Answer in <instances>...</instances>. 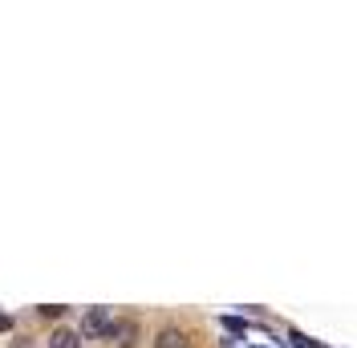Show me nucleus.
Returning a JSON list of instances; mask_svg holds the SVG:
<instances>
[{
	"mask_svg": "<svg viewBox=\"0 0 357 348\" xmlns=\"http://www.w3.org/2000/svg\"><path fill=\"white\" fill-rule=\"evenodd\" d=\"M13 348H33V345H29V340H17V345H13Z\"/></svg>",
	"mask_w": 357,
	"mask_h": 348,
	"instance_id": "6e6552de",
	"label": "nucleus"
},
{
	"mask_svg": "<svg viewBox=\"0 0 357 348\" xmlns=\"http://www.w3.org/2000/svg\"><path fill=\"white\" fill-rule=\"evenodd\" d=\"M82 336H89V340L110 336V312H106V308H89L86 320H82Z\"/></svg>",
	"mask_w": 357,
	"mask_h": 348,
	"instance_id": "f257e3e1",
	"label": "nucleus"
},
{
	"mask_svg": "<svg viewBox=\"0 0 357 348\" xmlns=\"http://www.w3.org/2000/svg\"><path fill=\"white\" fill-rule=\"evenodd\" d=\"M8 328H13V320H8V316L0 312V332H8Z\"/></svg>",
	"mask_w": 357,
	"mask_h": 348,
	"instance_id": "0eeeda50",
	"label": "nucleus"
},
{
	"mask_svg": "<svg viewBox=\"0 0 357 348\" xmlns=\"http://www.w3.org/2000/svg\"><path fill=\"white\" fill-rule=\"evenodd\" d=\"M134 336H138V324H134V320H118V324H110V340H114V345L130 348Z\"/></svg>",
	"mask_w": 357,
	"mask_h": 348,
	"instance_id": "f03ea898",
	"label": "nucleus"
},
{
	"mask_svg": "<svg viewBox=\"0 0 357 348\" xmlns=\"http://www.w3.org/2000/svg\"><path fill=\"white\" fill-rule=\"evenodd\" d=\"M155 348H191V340H187V332H178V328H162L155 336Z\"/></svg>",
	"mask_w": 357,
	"mask_h": 348,
	"instance_id": "7ed1b4c3",
	"label": "nucleus"
},
{
	"mask_svg": "<svg viewBox=\"0 0 357 348\" xmlns=\"http://www.w3.org/2000/svg\"><path fill=\"white\" fill-rule=\"evenodd\" d=\"M289 340H292L296 348H317V340H309V336H305V332H296V328L289 332Z\"/></svg>",
	"mask_w": 357,
	"mask_h": 348,
	"instance_id": "39448f33",
	"label": "nucleus"
},
{
	"mask_svg": "<svg viewBox=\"0 0 357 348\" xmlns=\"http://www.w3.org/2000/svg\"><path fill=\"white\" fill-rule=\"evenodd\" d=\"M49 348H82V336L69 332V328H57V332L49 336Z\"/></svg>",
	"mask_w": 357,
	"mask_h": 348,
	"instance_id": "20e7f679",
	"label": "nucleus"
},
{
	"mask_svg": "<svg viewBox=\"0 0 357 348\" xmlns=\"http://www.w3.org/2000/svg\"><path fill=\"white\" fill-rule=\"evenodd\" d=\"M61 312H66L61 304H41V316H61Z\"/></svg>",
	"mask_w": 357,
	"mask_h": 348,
	"instance_id": "423d86ee",
	"label": "nucleus"
}]
</instances>
